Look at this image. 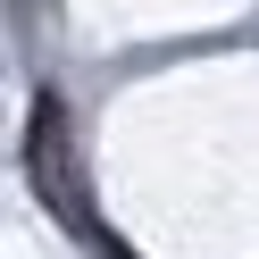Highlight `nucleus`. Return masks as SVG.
I'll use <instances>...</instances> for the list:
<instances>
[{
    "instance_id": "nucleus-1",
    "label": "nucleus",
    "mask_w": 259,
    "mask_h": 259,
    "mask_svg": "<svg viewBox=\"0 0 259 259\" xmlns=\"http://www.w3.org/2000/svg\"><path fill=\"white\" fill-rule=\"evenodd\" d=\"M25 176H34L42 209H51L59 226H67L75 242H84L92 259H134L117 234H109L101 218H92V192H84V167H75V142H67V109L42 92L34 101V125H25Z\"/></svg>"
}]
</instances>
